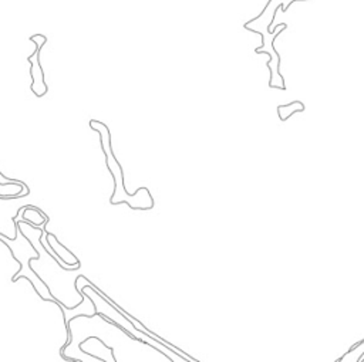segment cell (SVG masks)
Wrapping results in <instances>:
<instances>
[{"label": "cell", "mask_w": 364, "mask_h": 362, "mask_svg": "<svg viewBox=\"0 0 364 362\" xmlns=\"http://www.w3.org/2000/svg\"><path fill=\"white\" fill-rule=\"evenodd\" d=\"M46 247L48 253L57 260L59 266H61L64 270H77L80 269V260L74 256L71 251L57 240V237L53 233L46 231Z\"/></svg>", "instance_id": "cell-2"}, {"label": "cell", "mask_w": 364, "mask_h": 362, "mask_svg": "<svg viewBox=\"0 0 364 362\" xmlns=\"http://www.w3.org/2000/svg\"><path fill=\"white\" fill-rule=\"evenodd\" d=\"M20 217H21V220H25L34 227H43L44 224L48 223V217L40 209H37L36 206H32V204L23 206Z\"/></svg>", "instance_id": "cell-3"}, {"label": "cell", "mask_w": 364, "mask_h": 362, "mask_svg": "<svg viewBox=\"0 0 364 362\" xmlns=\"http://www.w3.org/2000/svg\"><path fill=\"white\" fill-rule=\"evenodd\" d=\"M90 126H91V130L99 132L101 148H103V152L106 155L107 168H108V171H110V173L113 175L114 178L115 188H114L113 195L110 198V203L113 204V206L127 203L128 208L139 209V211H150V209H153L155 202H154V198L150 189L138 188L133 195H130L127 192L126 186H124V172H123V168L118 164V161H117L115 155H114L113 148H111V134H110L108 126L104 122H100V121H95V119L90 121Z\"/></svg>", "instance_id": "cell-1"}]
</instances>
